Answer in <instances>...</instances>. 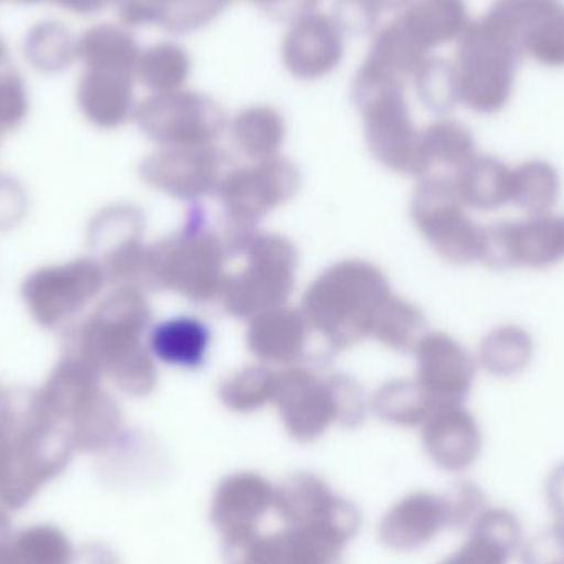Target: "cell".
<instances>
[{
	"label": "cell",
	"mask_w": 564,
	"mask_h": 564,
	"mask_svg": "<svg viewBox=\"0 0 564 564\" xmlns=\"http://www.w3.org/2000/svg\"><path fill=\"white\" fill-rule=\"evenodd\" d=\"M141 48L126 26L99 23L78 39V59L85 68L128 73L138 76Z\"/></svg>",
	"instance_id": "29"
},
{
	"label": "cell",
	"mask_w": 564,
	"mask_h": 564,
	"mask_svg": "<svg viewBox=\"0 0 564 564\" xmlns=\"http://www.w3.org/2000/svg\"><path fill=\"white\" fill-rule=\"evenodd\" d=\"M235 148L253 162L274 158L285 138V122L273 106H250L230 124Z\"/></svg>",
	"instance_id": "32"
},
{
	"label": "cell",
	"mask_w": 564,
	"mask_h": 564,
	"mask_svg": "<svg viewBox=\"0 0 564 564\" xmlns=\"http://www.w3.org/2000/svg\"><path fill=\"white\" fill-rule=\"evenodd\" d=\"M453 532L446 494L416 490L394 502L378 523V540L397 553H416Z\"/></svg>",
	"instance_id": "18"
},
{
	"label": "cell",
	"mask_w": 564,
	"mask_h": 564,
	"mask_svg": "<svg viewBox=\"0 0 564 564\" xmlns=\"http://www.w3.org/2000/svg\"><path fill=\"white\" fill-rule=\"evenodd\" d=\"M271 19L292 23L301 17L317 12L321 0H251Z\"/></svg>",
	"instance_id": "52"
},
{
	"label": "cell",
	"mask_w": 564,
	"mask_h": 564,
	"mask_svg": "<svg viewBox=\"0 0 564 564\" xmlns=\"http://www.w3.org/2000/svg\"><path fill=\"white\" fill-rule=\"evenodd\" d=\"M23 56L36 72L58 75L78 58V39L58 20H43L26 32Z\"/></svg>",
	"instance_id": "34"
},
{
	"label": "cell",
	"mask_w": 564,
	"mask_h": 564,
	"mask_svg": "<svg viewBox=\"0 0 564 564\" xmlns=\"http://www.w3.org/2000/svg\"><path fill=\"white\" fill-rule=\"evenodd\" d=\"M562 174L545 159H529L512 167L510 205L525 215L553 212L562 197Z\"/></svg>",
	"instance_id": "30"
},
{
	"label": "cell",
	"mask_w": 564,
	"mask_h": 564,
	"mask_svg": "<svg viewBox=\"0 0 564 564\" xmlns=\"http://www.w3.org/2000/svg\"><path fill=\"white\" fill-rule=\"evenodd\" d=\"M75 560L68 535L52 523L20 530L13 539L10 564H75Z\"/></svg>",
	"instance_id": "39"
},
{
	"label": "cell",
	"mask_w": 564,
	"mask_h": 564,
	"mask_svg": "<svg viewBox=\"0 0 564 564\" xmlns=\"http://www.w3.org/2000/svg\"><path fill=\"white\" fill-rule=\"evenodd\" d=\"M152 312L144 292L116 288L95 311L68 332L66 354L88 361L102 377L141 350Z\"/></svg>",
	"instance_id": "5"
},
{
	"label": "cell",
	"mask_w": 564,
	"mask_h": 564,
	"mask_svg": "<svg viewBox=\"0 0 564 564\" xmlns=\"http://www.w3.org/2000/svg\"><path fill=\"white\" fill-rule=\"evenodd\" d=\"M308 332L302 311L284 304L251 318L247 344L258 360L291 367L304 357Z\"/></svg>",
	"instance_id": "23"
},
{
	"label": "cell",
	"mask_w": 564,
	"mask_h": 564,
	"mask_svg": "<svg viewBox=\"0 0 564 564\" xmlns=\"http://www.w3.org/2000/svg\"><path fill=\"white\" fill-rule=\"evenodd\" d=\"M351 99L364 118L371 155L394 174L427 175L430 162L404 98V82L361 63L351 83Z\"/></svg>",
	"instance_id": "2"
},
{
	"label": "cell",
	"mask_w": 564,
	"mask_h": 564,
	"mask_svg": "<svg viewBox=\"0 0 564 564\" xmlns=\"http://www.w3.org/2000/svg\"><path fill=\"white\" fill-rule=\"evenodd\" d=\"M421 102L437 115L453 111L459 99L456 65L441 58H427L413 76Z\"/></svg>",
	"instance_id": "41"
},
{
	"label": "cell",
	"mask_w": 564,
	"mask_h": 564,
	"mask_svg": "<svg viewBox=\"0 0 564 564\" xmlns=\"http://www.w3.org/2000/svg\"><path fill=\"white\" fill-rule=\"evenodd\" d=\"M421 144L430 167L443 165L459 171L479 152L473 132L456 119L443 118L421 131Z\"/></svg>",
	"instance_id": "37"
},
{
	"label": "cell",
	"mask_w": 564,
	"mask_h": 564,
	"mask_svg": "<svg viewBox=\"0 0 564 564\" xmlns=\"http://www.w3.org/2000/svg\"><path fill=\"white\" fill-rule=\"evenodd\" d=\"M464 535V542L437 564H512L527 542L520 517L499 506H490Z\"/></svg>",
	"instance_id": "21"
},
{
	"label": "cell",
	"mask_w": 564,
	"mask_h": 564,
	"mask_svg": "<svg viewBox=\"0 0 564 564\" xmlns=\"http://www.w3.org/2000/svg\"><path fill=\"white\" fill-rule=\"evenodd\" d=\"M397 22L430 55L431 50L459 40L470 19L466 0H413Z\"/></svg>",
	"instance_id": "24"
},
{
	"label": "cell",
	"mask_w": 564,
	"mask_h": 564,
	"mask_svg": "<svg viewBox=\"0 0 564 564\" xmlns=\"http://www.w3.org/2000/svg\"><path fill=\"white\" fill-rule=\"evenodd\" d=\"M427 58L430 55L417 48L403 32L400 23L393 20L375 35L364 65L391 78L406 82L408 78H413L414 73Z\"/></svg>",
	"instance_id": "36"
},
{
	"label": "cell",
	"mask_w": 564,
	"mask_h": 564,
	"mask_svg": "<svg viewBox=\"0 0 564 564\" xmlns=\"http://www.w3.org/2000/svg\"><path fill=\"white\" fill-rule=\"evenodd\" d=\"M65 430L79 453L106 454L124 434V417L115 398L99 390L73 411Z\"/></svg>",
	"instance_id": "25"
},
{
	"label": "cell",
	"mask_w": 564,
	"mask_h": 564,
	"mask_svg": "<svg viewBox=\"0 0 564 564\" xmlns=\"http://www.w3.org/2000/svg\"><path fill=\"white\" fill-rule=\"evenodd\" d=\"M230 0H161L159 26L171 33L204 29L224 13Z\"/></svg>",
	"instance_id": "43"
},
{
	"label": "cell",
	"mask_w": 564,
	"mask_h": 564,
	"mask_svg": "<svg viewBox=\"0 0 564 564\" xmlns=\"http://www.w3.org/2000/svg\"><path fill=\"white\" fill-rule=\"evenodd\" d=\"M108 377L129 397L144 398L158 387L159 371L151 350L142 347L116 367Z\"/></svg>",
	"instance_id": "44"
},
{
	"label": "cell",
	"mask_w": 564,
	"mask_h": 564,
	"mask_svg": "<svg viewBox=\"0 0 564 564\" xmlns=\"http://www.w3.org/2000/svg\"><path fill=\"white\" fill-rule=\"evenodd\" d=\"M522 564H564V549L562 543L546 530L536 539H527L520 553Z\"/></svg>",
	"instance_id": "50"
},
{
	"label": "cell",
	"mask_w": 564,
	"mask_h": 564,
	"mask_svg": "<svg viewBox=\"0 0 564 564\" xmlns=\"http://www.w3.org/2000/svg\"><path fill=\"white\" fill-rule=\"evenodd\" d=\"M75 564H121L116 553L102 543H91L76 552Z\"/></svg>",
	"instance_id": "54"
},
{
	"label": "cell",
	"mask_w": 564,
	"mask_h": 564,
	"mask_svg": "<svg viewBox=\"0 0 564 564\" xmlns=\"http://www.w3.org/2000/svg\"><path fill=\"white\" fill-rule=\"evenodd\" d=\"M13 539H15V532L12 529V520L7 509L0 506V564L12 562Z\"/></svg>",
	"instance_id": "56"
},
{
	"label": "cell",
	"mask_w": 564,
	"mask_h": 564,
	"mask_svg": "<svg viewBox=\"0 0 564 564\" xmlns=\"http://www.w3.org/2000/svg\"><path fill=\"white\" fill-rule=\"evenodd\" d=\"M50 2L68 10L69 13H75V15L89 17L101 13L102 10L112 6L115 0H50Z\"/></svg>",
	"instance_id": "55"
},
{
	"label": "cell",
	"mask_w": 564,
	"mask_h": 564,
	"mask_svg": "<svg viewBox=\"0 0 564 564\" xmlns=\"http://www.w3.org/2000/svg\"><path fill=\"white\" fill-rule=\"evenodd\" d=\"M241 254L247 264L240 273L228 274L220 299L228 314L251 321L284 305L292 294L297 250L281 235L257 231Z\"/></svg>",
	"instance_id": "6"
},
{
	"label": "cell",
	"mask_w": 564,
	"mask_h": 564,
	"mask_svg": "<svg viewBox=\"0 0 564 564\" xmlns=\"http://www.w3.org/2000/svg\"><path fill=\"white\" fill-rule=\"evenodd\" d=\"M274 512L289 529L322 533L347 546L361 529L358 507L312 473L291 474L276 486Z\"/></svg>",
	"instance_id": "10"
},
{
	"label": "cell",
	"mask_w": 564,
	"mask_h": 564,
	"mask_svg": "<svg viewBox=\"0 0 564 564\" xmlns=\"http://www.w3.org/2000/svg\"><path fill=\"white\" fill-rule=\"evenodd\" d=\"M230 169V158L215 145L161 149L142 161L139 175L155 191L197 204L208 195H217L221 178Z\"/></svg>",
	"instance_id": "13"
},
{
	"label": "cell",
	"mask_w": 564,
	"mask_h": 564,
	"mask_svg": "<svg viewBox=\"0 0 564 564\" xmlns=\"http://www.w3.org/2000/svg\"><path fill=\"white\" fill-rule=\"evenodd\" d=\"M426 334L427 321L423 311L393 292L378 308L370 332L381 345L401 354H414Z\"/></svg>",
	"instance_id": "33"
},
{
	"label": "cell",
	"mask_w": 564,
	"mask_h": 564,
	"mask_svg": "<svg viewBox=\"0 0 564 564\" xmlns=\"http://www.w3.org/2000/svg\"><path fill=\"white\" fill-rule=\"evenodd\" d=\"M192 58L184 46L162 42L141 52L138 78L154 95L178 91L191 78Z\"/></svg>",
	"instance_id": "38"
},
{
	"label": "cell",
	"mask_w": 564,
	"mask_h": 564,
	"mask_svg": "<svg viewBox=\"0 0 564 564\" xmlns=\"http://www.w3.org/2000/svg\"><path fill=\"white\" fill-rule=\"evenodd\" d=\"M301 187L297 167L274 155L247 167H231L217 191L228 225L257 228L270 212L288 204Z\"/></svg>",
	"instance_id": "12"
},
{
	"label": "cell",
	"mask_w": 564,
	"mask_h": 564,
	"mask_svg": "<svg viewBox=\"0 0 564 564\" xmlns=\"http://www.w3.org/2000/svg\"><path fill=\"white\" fill-rule=\"evenodd\" d=\"M10 2L25 3V6H33V3H42L45 0H10Z\"/></svg>",
	"instance_id": "60"
},
{
	"label": "cell",
	"mask_w": 564,
	"mask_h": 564,
	"mask_svg": "<svg viewBox=\"0 0 564 564\" xmlns=\"http://www.w3.org/2000/svg\"><path fill=\"white\" fill-rule=\"evenodd\" d=\"M144 214L134 205H111L89 224L88 241L96 260L108 261L134 245L142 243Z\"/></svg>",
	"instance_id": "31"
},
{
	"label": "cell",
	"mask_w": 564,
	"mask_h": 564,
	"mask_svg": "<svg viewBox=\"0 0 564 564\" xmlns=\"http://www.w3.org/2000/svg\"><path fill=\"white\" fill-rule=\"evenodd\" d=\"M523 50L487 15L470 20L457 40L456 72L460 105L476 115H499L516 89Z\"/></svg>",
	"instance_id": "3"
},
{
	"label": "cell",
	"mask_w": 564,
	"mask_h": 564,
	"mask_svg": "<svg viewBox=\"0 0 564 564\" xmlns=\"http://www.w3.org/2000/svg\"><path fill=\"white\" fill-rule=\"evenodd\" d=\"M444 494L449 503L453 532H467L490 507L486 490L474 480H457Z\"/></svg>",
	"instance_id": "46"
},
{
	"label": "cell",
	"mask_w": 564,
	"mask_h": 564,
	"mask_svg": "<svg viewBox=\"0 0 564 564\" xmlns=\"http://www.w3.org/2000/svg\"><path fill=\"white\" fill-rule=\"evenodd\" d=\"M29 109L25 79L10 62L0 65V134L22 126Z\"/></svg>",
	"instance_id": "45"
},
{
	"label": "cell",
	"mask_w": 564,
	"mask_h": 564,
	"mask_svg": "<svg viewBox=\"0 0 564 564\" xmlns=\"http://www.w3.org/2000/svg\"><path fill=\"white\" fill-rule=\"evenodd\" d=\"M522 50L549 68L564 66V6L533 23L522 35Z\"/></svg>",
	"instance_id": "42"
},
{
	"label": "cell",
	"mask_w": 564,
	"mask_h": 564,
	"mask_svg": "<svg viewBox=\"0 0 564 564\" xmlns=\"http://www.w3.org/2000/svg\"><path fill=\"white\" fill-rule=\"evenodd\" d=\"M332 393L337 408V424L344 427L360 426L367 416V398L360 384L344 373H334L328 377Z\"/></svg>",
	"instance_id": "48"
},
{
	"label": "cell",
	"mask_w": 564,
	"mask_h": 564,
	"mask_svg": "<svg viewBox=\"0 0 564 564\" xmlns=\"http://www.w3.org/2000/svg\"><path fill=\"white\" fill-rule=\"evenodd\" d=\"M421 444L434 467L463 476L482 456V427L466 404H441L421 426Z\"/></svg>",
	"instance_id": "17"
},
{
	"label": "cell",
	"mask_w": 564,
	"mask_h": 564,
	"mask_svg": "<svg viewBox=\"0 0 564 564\" xmlns=\"http://www.w3.org/2000/svg\"><path fill=\"white\" fill-rule=\"evenodd\" d=\"M276 486L263 474L238 470L215 487L210 500V522L221 540L258 532L261 522L274 510Z\"/></svg>",
	"instance_id": "19"
},
{
	"label": "cell",
	"mask_w": 564,
	"mask_h": 564,
	"mask_svg": "<svg viewBox=\"0 0 564 564\" xmlns=\"http://www.w3.org/2000/svg\"><path fill=\"white\" fill-rule=\"evenodd\" d=\"M413 0H377L380 9L388 10V12H403Z\"/></svg>",
	"instance_id": "57"
},
{
	"label": "cell",
	"mask_w": 564,
	"mask_h": 564,
	"mask_svg": "<svg viewBox=\"0 0 564 564\" xmlns=\"http://www.w3.org/2000/svg\"><path fill=\"white\" fill-rule=\"evenodd\" d=\"M135 122L162 149L208 148L227 129V115L210 96L197 91L152 95L138 105Z\"/></svg>",
	"instance_id": "8"
},
{
	"label": "cell",
	"mask_w": 564,
	"mask_h": 564,
	"mask_svg": "<svg viewBox=\"0 0 564 564\" xmlns=\"http://www.w3.org/2000/svg\"><path fill=\"white\" fill-rule=\"evenodd\" d=\"M543 497L553 523L564 522V460L546 474Z\"/></svg>",
	"instance_id": "53"
},
{
	"label": "cell",
	"mask_w": 564,
	"mask_h": 564,
	"mask_svg": "<svg viewBox=\"0 0 564 564\" xmlns=\"http://www.w3.org/2000/svg\"><path fill=\"white\" fill-rule=\"evenodd\" d=\"M536 344L532 332L520 324L507 322L490 328L477 348L480 370L499 380H512L532 367Z\"/></svg>",
	"instance_id": "27"
},
{
	"label": "cell",
	"mask_w": 564,
	"mask_h": 564,
	"mask_svg": "<svg viewBox=\"0 0 564 564\" xmlns=\"http://www.w3.org/2000/svg\"><path fill=\"white\" fill-rule=\"evenodd\" d=\"M26 194L22 185L7 175H0V230L15 227L26 212Z\"/></svg>",
	"instance_id": "49"
},
{
	"label": "cell",
	"mask_w": 564,
	"mask_h": 564,
	"mask_svg": "<svg viewBox=\"0 0 564 564\" xmlns=\"http://www.w3.org/2000/svg\"><path fill=\"white\" fill-rule=\"evenodd\" d=\"M484 267L496 271H543L564 263V214L553 210L486 227Z\"/></svg>",
	"instance_id": "11"
},
{
	"label": "cell",
	"mask_w": 564,
	"mask_h": 564,
	"mask_svg": "<svg viewBox=\"0 0 564 564\" xmlns=\"http://www.w3.org/2000/svg\"><path fill=\"white\" fill-rule=\"evenodd\" d=\"M134 82L135 76L128 73L85 68L76 86V102L86 121L109 131L134 118Z\"/></svg>",
	"instance_id": "22"
},
{
	"label": "cell",
	"mask_w": 564,
	"mask_h": 564,
	"mask_svg": "<svg viewBox=\"0 0 564 564\" xmlns=\"http://www.w3.org/2000/svg\"><path fill=\"white\" fill-rule=\"evenodd\" d=\"M381 12L377 0H334L332 20L341 33L368 35L377 29Z\"/></svg>",
	"instance_id": "47"
},
{
	"label": "cell",
	"mask_w": 564,
	"mask_h": 564,
	"mask_svg": "<svg viewBox=\"0 0 564 564\" xmlns=\"http://www.w3.org/2000/svg\"><path fill=\"white\" fill-rule=\"evenodd\" d=\"M390 294L387 276L375 264L345 260L315 278L301 311L311 330L334 350H344L370 335L378 308Z\"/></svg>",
	"instance_id": "1"
},
{
	"label": "cell",
	"mask_w": 564,
	"mask_h": 564,
	"mask_svg": "<svg viewBox=\"0 0 564 564\" xmlns=\"http://www.w3.org/2000/svg\"><path fill=\"white\" fill-rule=\"evenodd\" d=\"M112 6L124 26L159 25L161 0H115Z\"/></svg>",
	"instance_id": "51"
},
{
	"label": "cell",
	"mask_w": 564,
	"mask_h": 564,
	"mask_svg": "<svg viewBox=\"0 0 564 564\" xmlns=\"http://www.w3.org/2000/svg\"><path fill=\"white\" fill-rule=\"evenodd\" d=\"M411 218L437 257L457 267L480 263L486 227L470 217L451 177L424 175L414 188Z\"/></svg>",
	"instance_id": "7"
},
{
	"label": "cell",
	"mask_w": 564,
	"mask_h": 564,
	"mask_svg": "<svg viewBox=\"0 0 564 564\" xmlns=\"http://www.w3.org/2000/svg\"><path fill=\"white\" fill-rule=\"evenodd\" d=\"M210 348V330L195 317H175L161 322L149 332L152 357L172 367L197 368Z\"/></svg>",
	"instance_id": "28"
},
{
	"label": "cell",
	"mask_w": 564,
	"mask_h": 564,
	"mask_svg": "<svg viewBox=\"0 0 564 564\" xmlns=\"http://www.w3.org/2000/svg\"><path fill=\"white\" fill-rule=\"evenodd\" d=\"M416 380L437 406L466 404L476 384V354L446 332H427L414 350Z\"/></svg>",
	"instance_id": "15"
},
{
	"label": "cell",
	"mask_w": 564,
	"mask_h": 564,
	"mask_svg": "<svg viewBox=\"0 0 564 564\" xmlns=\"http://www.w3.org/2000/svg\"><path fill=\"white\" fill-rule=\"evenodd\" d=\"M512 167L496 155L477 154L454 172V191L470 212H497L510 205Z\"/></svg>",
	"instance_id": "26"
},
{
	"label": "cell",
	"mask_w": 564,
	"mask_h": 564,
	"mask_svg": "<svg viewBox=\"0 0 564 564\" xmlns=\"http://www.w3.org/2000/svg\"><path fill=\"white\" fill-rule=\"evenodd\" d=\"M549 530L550 532L553 533V536H555V539L558 540L560 543H562V546L564 549V522H552L550 523Z\"/></svg>",
	"instance_id": "58"
},
{
	"label": "cell",
	"mask_w": 564,
	"mask_h": 564,
	"mask_svg": "<svg viewBox=\"0 0 564 564\" xmlns=\"http://www.w3.org/2000/svg\"><path fill=\"white\" fill-rule=\"evenodd\" d=\"M6 63H9V48L0 36V65H6Z\"/></svg>",
	"instance_id": "59"
},
{
	"label": "cell",
	"mask_w": 564,
	"mask_h": 564,
	"mask_svg": "<svg viewBox=\"0 0 564 564\" xmlns=\"http://www.w3.org/2000/svg\"><path fill=\"white\" fill-rule=\"evenodd\" d=\"M289 25L282 40V63L292 76L314 82L338 68L344 58V33L332 17L308 13Z\"/></svg>",
	"instance_id": "20"
},
{
	"label": "cell",
	"mask_w": 564,
	"mask_h": 564,
	"mask_svg": "<svg viewBox=\"0 0 564 564\" xmlns=\"http://www.w3.org/2000/svg\"><path fill=\"white\" fill-rule=\"evenodd\" d=\"M108 274L95 257L42 268L22 285V297L33 321L43 328L72 324L76 315L101 294Z\"/></svg>",
	"instance_id": "9"
},
{
	"label": "cell",
	"mask_w": 564,
	"mask_h": 564,
	"mask_svg": "<svg viewBox=\"0 0 564 564\" xmlns=\"http://www.w3.org/2000/svg\"><path fill=\"white\" fill-rule=\"evenodd\" d=\"M230 258L224 235L212 230L205 212L194 208L178 234L151 245L155 291L169 289L188 301L220 297Z\"/></svg>",
	"instance_id": "4"
},
{
	"label": "cell",
	"mask_w": 564,
	"mask_h": 564,
	"mask_svg": "<svg viewBox=\"0 0 564 564\" xmlns=\"http://www.w3.org/2000/svg\"><path fill=\"white\" fill-rule=\"evenodd\" d=\"M276 371L254 365L238 371L220 384L221 403L235 413L248 414L273 403Z\"/></svg>",
	"instance_id": "40"
},
{
	"label": "cell",
	"mask_w": 564,
	"mask_h": 564,
	"mask_svg": "<svg viewBox=\"0 0 564 564\" xmlns=\"http://www.w3.org/2000/svg\"><path fill=\"white\" fill-rule=\"evenodd\" d=\"M345 546L327 536L284 529L221 540L225 564H344Z\"/></svg>",
	"instance_id": "16"
},
{
	"label": "cell",
	"mask_w": 564,
	"mask_h": 564,
	"mask_svg": "<svg viewBox=\"0 0 564 564\" xmlns=\"http://www.w3.org/2000/svg\"><path fill=\"white\" fill-rule=\"evenodd\" d=\"M276 404L285 433L301 444L321 440L337 423V408L328 377L305 367L276 371Z\"/></svg>",
	"instance_id": "14"
},
{
	"label": "cell",
	"mask_w": 564,
	"mask_h": 564,
	"mask_svg": "<svg viewBox=\"0 0 564 564\" xmlns=\"http://www.w3.org/2000/svg\"><path fill=\"white\" fill-rule=\"evenodd\" d=\"M436 406L417 380L388 381L371 398L373 413L384 423L401 427L423 426Z\"/></svg>",
	"instance_id": "35"
}]
</instances>
